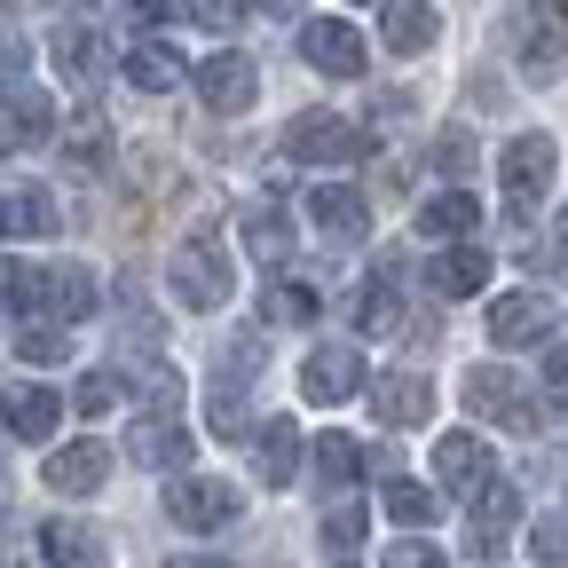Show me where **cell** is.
<instances>
[{"label":"cell","mask_w":568,"mask_h":568,"mask_svg":"<svg viewBox=\"0 0 568 568\" xmlns=\"http://www.w3.org/2000/svg\"><path fill=\"white\" fill-rule=\"evenodd\" d=\"M364 151H372V134L332 119V111H301L293 126H284V159H301V166H355Z\"/></svg>","instance_id":"6da1fadb"},{"label":"cell","mask_w":568,"mask_h":568,"mask_svg":"<svg viewBox=\"0 0 568 568\" xmlns=\"http://www.w3.org/2000/svg\"><path fill=\"white\" fill-rule=\"evenodd\" d=\"M166 276H174V301L182 308H222L230 301V253L213 245V237H190Z\"/></svg>","instance_id":"7a4b0ae2"},{"label":"cell","mask_w":568,"mask_h":568,"mask_svg":"<svg viewBox=\"0 0 568 568\" xmlns=\"http://www.w3.org/2000/svg\"><path fill=\"white\" fill-rule=\"evenodd\" d=\"M48 134H55L48 88H32V80H0V159H9V151H32V142H48Z\"/></svg>","instance_id":"3957f363"},{"label":"cell","mask_w":568,"mask_h":568,"mask_svg":"<svg viewBox=\"0 0 568 568\" xmlns=\"http://www.w3.org/2000/svg\"><path fill=\"white\" fill-rule=\"evenodd\" d=\"M497 174H506V197H514V205L545 197L552 174H560V142H552V134H521V142H506V151H497Z\"/></svg>","instance_id":"277c9868"},{"label":"cell","mask_w":568,"mask_h":568,"mask_svg":"<svg viewBox=\"0 0 568 568\" xmlns=\"http://www.w3.org/2000/svg\"><path fill=\"white\" fill-rule=\"evenodd\" d=\"M466 410L489 418V426H521V435H529V387L506 364H474L466 372Z\"/></svg>","instance_id":"5b68a950"},{"label":"cell","mask_w":568,"mask_h":568,"mask_svg":"<svg viewBox=\"0 0 568 568\" xmlns=\"http://www.w3.org/2000/svg\"><path fill=\"white\" fill-rule=\"evenodd\" d=\"M197 95H205V111H222V119L253 111V95H261V71H253V55H237V48L205 55V63H197Z\"/></svg>","instance_id":"8992f818"},{"label":"cell","mask_w":568,"mask_h":568,"mask_svg":"<svg viewBox=\"0 0 568 568\" xmlns=\"http://www.w3.org/2000/svg\"><path fill=\"white\" fill-rule=\"evenodd\" d=\"M301 55H308V63L324 71V80H364V63H372L364 32H355V24H339V17L308 24V32H301Z\"/></svg>","instance_id":"52a82bcc"},{"label":"cell","mask_w":568,"mask_h":568,"mask_svg":"<svg viewBox=\"0 0 568 568\" xmlns=\"http://www.w3.org/2000/svg\"><path fill=\"white\" fill-rule=\"evenodd\" d=\"M552 332H560V316H552V301H537V293L489 301V339H497V347H545Z\"/></svg>","instance_id":"ba28073f"},{"label":"cell","mask_w":568,"mask_h":568,"mask_svg":"<svg viewBox=\"0 0 568 568\" xmlns=\"http://www.w3.org/2000/svg\"><path fill=\"white\" fill-rule=\"evenodd\" d=\"M55 418H63V395L40 387V379H9V395H0V426L24 443H48L55 435Z\"/></svg>","instance_id":"9c48e42d"},{"label":"cell","mask_w":568,"mask_h":568,"mask_svg":"<svg viewBox=\"0 0 568 568\" xmlns=\"http://www.w3.org/2000/svg\"><path fill=\"white\" fill-rule=\"evenodd\" d=\"M237 506H245V497H237L230 481H205V474H190V481H174V489H166V514H174L182 529H213V521H237Z\"/></svg>","instance_id":"30bf717a"},{"label":"cell","mask_w":568,"mask_h":568,"mask_svg":"<svg viewBox=\"0 0 568 568\" xmlns=\"http://www.w3.org/2000/svg\"><path fill=\"white\" fill-rule=\"evenodd\" d=\"M355 387H364V355H355L347 339H332V347L308 355V372H301V395L308 403H347Z\"/></svg>","instance_id":"8fae6325"},{"label":"cell","mask_w":568,"mask_h":568,"mask_svg":"<svg viewBox=\"0 0 568 568\" xmlns=\"http://www.w3.org/2000/svg\"><path fill=\"white\" fill-rule=\"evenodd\" d=\"M474 497H481V521H474V537H466V552H474V560H497V552H506V529L521 521V489L489 474V481H481Z\"/></svg>","instance_id":"7c38bea8"},{"label":"cell","mask_w":568,"mask_h":568,"mask_svg":"<svg viewBox=\"0 0 568 568\" xmlns=\"http://www.w3.org/2000/svg\"><path fill=\"white\" fill-rule=\"evenodd\" d=\"M40 474H48L55 497H95V489L111 481V450H103V443H63Z\"/></svg>","instance_id":"4fadbf2b"},{"label":"cell","mask_w":568,"mask_h":568,"mask_svg":"<svg viewBox=\"0 0 568 568\" xmlns=\"http://www.w3.org/2000/svg\"><path fill=\"white\" fill-rule=\"evenodd\" d=\"M489 474H497V458H489L481 435H443V443H435V481H443L450 497H474Z\"/></svg>","instance_id":"5bb4252c"},{"label":"cell","mask_w":568,"mask_h":568,"mask_svg":"<svg viewBox=\"0 0 568 568\" xmlns=\"http://www.w3.org/2000/svg\"><path fill=\"white\" fill-rule=\"evenodd\" d=\"M63 230V213H55V197L48 190H0V237L9 245H32V237H55Z\"/></svg>","instance_id":"9a60e30c"},{"label":"cell","mask_w":568,"mask_h":568,"mask_svg":"<svg viewBox=\"0 0 568 568\" xmlns=\"http://www.w3.org/2000/svg\"><path fill=\"white\" fill-rule=\"evenodd\" d=\"M308 222H316L324 237L355 245V237L372 230V205H364V190H339V182H324V190H308Z\"/></svg>","instance_id":"2e32d148"},{"label":"cell","mask_w":568,"mask_h":568,"mask_svg":"<svg viewBox=\"0 0 568 568\" xmlns=\"http://www.w3.org/2000/svg\"><path fill=\"white\" fill-rule=\"evenodd\" d=\"M372 410H379V426H426L435 418V387H426L418 372H387L372 387Z\"/></svg>","instance_id":"e0dca14e"},{"label":"cell","mask_w":568,"mask_h":568,"mask_svg":"<svg viewBox=\"0 0 568 568\" xmlns=\"http://www.w3.org/2000/svg\"><path fill=\"white\" fill-rule=\"evenodd\" d=\"M435 0H387V9H379V40L395 48V55H426V48H435Z\"/></svg>","instance_id":"ac0fdd59"},{"label":"cell","mask_w":568,"mask_h":568,"mask_svg":"<svg viewBox=\"0 0 568 568\" xmlns=\"http://www.w3.org/2000/svg\"><path fill=\"white\" fill-rule=\"evenodd\" d=\"M55 63H63V80H71V88H95V80H103V63H111V48H103L95 24H63V32H55Z\"/></svg>","instance_id":"d6986e66"},{"label":"cell","mask_w":568,"mask_h":568,"mask_svg":"<svg viewBox=\"0 0 568 568\" xmlns=\"http://www.w3.org/2000/svg\"><path fill=\"white\" fill-rule=\"evenodd\" d=\"M126 450L142 458V466H190V435L166 418V410H151V418H134L126 426Z\"/></svg>","instance_id":"ffe728a7"},{"label":"cell","mask_w":568,"mask_h":568,"mask_svg":"<svg viewBox=\"0 0 568 568\" xmlns=\"http://www.w3.org/2000/svg\"><path fill=\"white\" fill-rule=\"evenodd\" d=\"M426 276H435V293H443V301H474L481 284H489V253H481V245H450Z\"/></svg>","instance_id":"44dd1931"},{"label":"cell","mask_w":568,"mask_h":568,"mask_svg":"<svg viewBox=\"0 0 568 568\" xmlns=\"http://www.w3.org/2000/svg\"><path fill=\"white\" fill-rule=\"evenodd\" d=\"M126 80L142 88V95H174L190 71H182V55L174 48H159V40H142V48H126Z\"/></svg>","instance_id":"7402d4cb"},{"label":"cell","mask_w":568,"mask_h":568,"mask_svg":"<svg viewBox=\"0 0 568 568\" xmlns=\"http://www.w3.org/2000/svg\"><path fill=\"white\" fill-rule=\"evenodd\" d=\"M63 166H71V174H103V166H111V126H103L95 111H80V119L63 126Z\"/></svg>","instance_id":"603a6c76"},{"label":"cell","mask_w":568,"mask_h":568,"mask_svg":"<svg viewBox=\"0 0 568 568\" xmlns=\"http://www.w3.org/2000/svg\"><path fill=\"white\" fill-rule=\"evenodd\" d=\"M474 222H481V197L474 190H443V197H426V213H418V230L426 237H474Z\"/></svg>","instance_id":"cb8c5ba5"},{"label":"cell","mask_w":568,"mask_h":568,"mask_svg":"<svg viewBox=\"0 0 568 568\" xmlns=\"http://www.w3.org/2000/svg\"><path fill=\"white\" fill-rule=\"evenodd\" d=\"M261 481H268V489L301 481V426H293V418L261 426Z\"/></svg>","instance_id":"d4e9b609"},{"label":"cell","mask_w":568,"mask_h":568,"mask_svg":"<svg viewBox=\"0 0 568 568\" xmlns=\"http://www.w3.org/2000/svg\"><path fill=\"white\" fill-rule=\"evenodd\" d=\"M40 552L55 568H103V537H88L80 521H40Z\"/></svg>","instance_id":"484cf974"},{"label":"cell","mask_w":568,"mask_h":568,"mask_svg":"<svg viewBox=\"0 0 568 568\" xmlns=\"http://www.w3.org/2000/svg\"><path fill=\"white\" fill-rule=\"evenodd\" d=\"M48 308L55 316H95L103 308V284L88 268H48Z\"/></svg>","instance_id":"4316f807"},{"label":"cell","mask_w":568,"mask_h":568,"mask_svg":"<svg viewBox=\"0 0 568 568\" xmlns=\"http://www.w3.org/2000/svg\"><path fill=\"white\" fill-rule=\"evenodd\" d=\"M245 253H253L261 268L293 261V222H276V213H245Z\"/></svg>","instance_id":"83f0119b"},{"label":"cell","mask_w":568,"mask_h":568,"mask_svg":"<svg viewBox=\"0 0 568 568\" xmlns=\"http://www.w3.org/2000/svg\"><path fill=\"white\" fill-rule=\"evenodd\" d=\"M0 301H9L17 316L48 308V268H24V261H0Z\"/></svg>","instance_id":"f1b7e54d"},{"label":"cell","mask_w":568,"mask_h":568,"mask_svg":"<svg viewBox=\"0 0 568 568\" xmlns=\"http://www.w3.org/2000/svg\"><path fill=\"white\" fill-rule=\"evenodd\" d=\"M316 474H324V481H355V474H364V443L332 426V435L316 443Z\"/></svg>","instance_id":"f546056e"},{"label":"cell","mask_w":568,"mask_h":568,"mask_svg":"<svg viewBox=\"0 0 568 568\" xmlns=\"http://www.w3.org/2000/svg\"><path fill=\"white\" fill-rule=\"evenodd\" d=\"M474 159H481V142H474L466 126H450V134L435 142V174H443V182H474Z\"/></svg>","instance_id":"4dcf8cb0"},{"label":"cell","mask_w":568,"mask_h":568,"mask_svg":"<svg viewBox=\"0 0 568 568\" xmlns=\"http://www.w3.org/2000/svg\"><path fill=\"white\" fill-rule=\"evenodd\" d=\"M387 514L403 521V529H426V521H435V489H418V481H387Z\"/></svg>","instance_id":"1f68e13d"},{"label":"cell","mask_w":568,"mask_h":568,"mask_svg":"<svg viewBox=\"0 0 568 568\" xmlns=\"http://www.w3.org/2000/svg\"><path fill=\"white\" fill-rule=\"evenodd\" d=\"M119 395H126V387H119V372H88L80 387H71V403H63V410H80V418H103V410H119Z\"/></svg>","instance_id":"d6a6232c"},{"label":"cell","mask_w":568,"mask_h":568,"mask_svg":"<svg viewBox=\"0 0 568 568\" xmlns=\"http://www.w3.org/2000/svg\"><path fill=\"white\" fill-rule=\"evenodd\" d=\"M355 324H364V332H395V324H403V308H395V293H387V276L355 293Z\"/></svg>","instance_id":"836d02e7"},{"label":"cell","mask_w":568,"mask_h":568,"mask_svg":"<svg viewBox=\"0 0 568 568\" xmlns=\"http://www.w3.org/2000/svg\"><path fill=\"white\" fill-rule=\"evenodd\" d=\"M324 545H332V552H355V545H364V506H355V497H339V506L324 514Z\"/></svg>","instance_id":"e575fe53"},{"label":"cell","mask_w":568,"mask_h":568,"mask_svg":"<svg viewBox=\"0 0 568 568\" xmlns=\"http://www.w3.org/2000/svg\"><path fill=\"white\" fill-rule=\"evenodd\" d=\"M268 316H284V324H308L316 316V293H308V284H268V301H261Z\"/></svg>","instance_id":"d590c367"},{"label":"cell","mask_w":568,"mask_h":568,"mask_svg":"<svg viewBox=\"0 0 568 568\" xmlns=\"http://www.w3.org/2000/svg\"><path fill=\"white\" fill-rule=\"evenodd\" d=\"M24 355H32V364H63V355H71V339L55 332V324H24V339H17Z\"/></svg>","instance_id":"8d00e7d4"},{"label":"cell","mask_w":568,"mask_h":568,"mask_svg":"<svg viewBox=\"0 0 568 568\" xmlns=\"http://www.w3.org/2000/svg\"><path fill=\"white\" fill-rule=\"evenodd\" d=\"M387 568H443V552L426 545V537H395L387 545Z\"/></svg>","instance_id":"74e56055"},{"label":"cell","mask_w":568,"mask_h":568,"mask_svg":"<svg viewBox=\"0 0 568 568\" xmlns=\"http://www.w3.org/2000/svg\"><path fill=\"white\" fill-rule=\"evenodd\" d=\"M134 9L151 17V24H190V17H197V0H134Z\"/></svg>","instance_id":"f35d334b"},{"label":"cell","mask_w":568,"mask_h":568,"mask_svg":"<svg viewBox=\"0 0 568 568\" xmlns=\"http://www.w3.org/2000/svg\"><path fill=\"white\" fill-rule=\"evenodd\" d=\"M560 552H568V545H560V521H537V560L560 568Z\"/></svg>","instance_id":"ab89813d"},{"label":"cell","mask_w":568,"mask_h":568,"mask_svg":"<svg viewBox=\"0 0 568 568\" xmlns=\"http://www.w3.org/2000/svg\"><path fill=\"white\" fill-rule=\"evenodd\" d=\"M166 568H230L222 552H182V560H166Z\"/></svg>","instance_id":"60d3db41"},{"label":"cell","mask_w":568,"mask_h":568,"mask_svg":"<svg viewBox=\"0 0 568 568\" xmlns=\"http://www.w3.org/2000/svg\"><path fill=\"white\" fill-rule=\"evenodd\" d=\"M253 9H261V17H293V0H253Z\"/></svg>","instance_id":"b9f144b4"},{"label":"cell","mask_w":568,"mask_h":568,"mask_svg":"<svg viewBox=\"0 0 568 568\" xmlns=\"http://www.w3.org/2000/svg\"><path fill=\"white\" fill-rule=\"evenodd\" d=\"M0 506H9V474H0Z\"/></svg>","instance_id":"7bdbcfd3"},{"label":"cell","mask_w":568,"mask_h":568,"mask_svg":"<svg viewBox=\"0 0 568 568\" xmlns=\"http://www.w3.org/2000/svg\"><path fill=\"white\" fill-rule=\"evenodd\" d=\"M339 568H347V560H339Z\"/></svg>","instance_id":"ee69618b"}]
</instances>
